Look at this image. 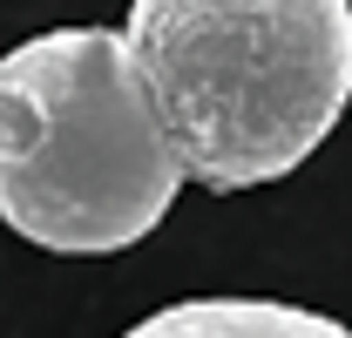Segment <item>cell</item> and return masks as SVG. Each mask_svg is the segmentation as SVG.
Wrapping results in <instances>:
<instances>
[{
	"instance_id": "cell-1",
	"label": "cell",
	"mask_w": 352,
	"mask_h": 338,
	"mask_svg": "<svg viewBox=\"0 0 352 338\" xmlns=\"http://www.w3.org/2000/svg\"><path fill=\"white\" fill-rule=\"evenodd\" d=\"M122 34L204 190L292 176L352 102V0H129Z\"/></svg>"
},
{
	"instance_id": "cell-2",
	"label": "cell",
	"mask_w": 352,
	"mask_h": 338,
	"mask_svg": "<svg viewBox=\"0 0 352 338\" xmlns=\"http://www.w3.org/2000/svg\"><path fill=\"white\" fill-rule=\"evenodd\" d=\"M183 190L129 34L54 27L0 54V223L61 257L142 244Z\"/></svg>"
},
{
	"instance_id": "cell-3",
	"label": "cell",
	"mask_w": 352,
	"mask_h": 338,
	"mask_svg": "<svg viewBox=\"0 0 352 338\" xmlns=\"http://www.w3.org/2000/svg\"><path fill=\"white\" fill-rule=\"evenodd\" d=\"M122 338H352L339 318L285 297H183L149 311Z\"/></svg>"
}]
</instances>
